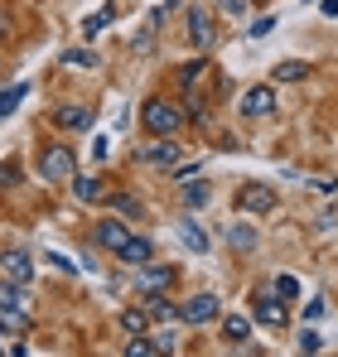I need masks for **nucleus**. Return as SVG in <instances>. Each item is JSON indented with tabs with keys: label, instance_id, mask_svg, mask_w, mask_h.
Listing matches in <instances>:
<instances>
[{
	"label": "nucleus",
	"instance_id": "f257e3e1",
	"mask_svg": "<svg viewBox=\"0 0 338 357\" xmlns=\"http://www.w3.org/2000/svg\"><path fill=\"white\" fill-rule=\"evenodd\" d=\"M140 121H145V130L150 135H179V126H184V112L165 102V97H150L145 107H140Z\"/></svg>",
	"mask_w": 338,
	"mask_h": 357
},
{
	"label": "nucleus",
	"instance_id": "f03ea898",
	"mask_svg": "<svg viewBox=\"0 0 338 357\" xmlns=\"http://www.w3.org/2000/svg\"><path fill=\"white\" fill-rule=\"evenodd\" d=\"M169 285H174V271H169V266H160V261H145V266H135V275H131V290H135L140 299L165 295Z\"/></svg>",
	"mask_w": 338,
	"mask_h": 357
},
{
	"label": "nucleus",
	"instance_id": "7ed1b4c3",
	"mask_svg": "<svg viewBox=\"0 0 338 357\" xmlns=\"http://www.w3.org/2000/svg\"><path fill=\"white\" fill-rule=\"evenodd\" d=\"M39 174L49 178V183H73V174H78L73 150H68V145H49V150L39 155Z\"/></svg>",
	"mask_w": 338,
	"mask_h": 357
},
{
	"label": "nucleus",
	"instance_id": "20e7f679",
	"mask_svg": "<svg viewBox=\"0 0 338 357\" xmlns=\"http://www.w3.org/2000/svg\"><path fill=\"white\" fill-rule=\"evenodd\" d=\"M237 213H247V218L276 213V188H271V183H242V188H237Z\"/></svg>",
	"mask_w": 338,
	"mask_h": 357
},
{
	"label": "nucleus",
	"instance_id": "39448f33",
	"mask_svg": "<svg viewBox=\"0 0 338 357\" xmlns=\"http://www.w3.org/2000/svg\"><path fill=\"white\" fill-rule=\"evenodd\" d=\"M218 309H223L218 295H213V290H203V295H189L184 304H179V319H184V324H193V328H203V324H213V319H218Z\"/></svg>",
	"mask_w": 338,
	"mask_h": 357
},
{
	"label": "nucleus",
	"instance_id": "423d86ee",
	"mask_svg": "<svg viewBox=\"0 0 338 357\" xmlns=\"http://www.w3.org/2000/svg\"><path fill=\"white\" fill-rule=\"evenodd\" d=\"M135 160L150 165V169H174L179 165V145H174V135H155V145L135 150Z\"/></svg>",
	"mask_w": 338,
	"mask_h": 357
},
{
	"label": "nucleus",
	"instance_id": "0eeeda50",
	"mask_svg": "<svg viewBox=\"0 0 338 357\" xmlns=\"http://www.w3.org/2000/svg\"><path fill=\"white\" fill-rule=\"evenodd\" d=\"M251 319L256 324H266V328H285V304L276 290H261V295H251Z\"/></svg>",
	"mask_w": 338,
	"mask_h": 357
},
{
	"label": "nucleus",
	"instance_id": "6e6552de",
	"mask_svg": "<svg viewBox=\"0 0 338 357\" xmlns=\"http://www.w3.org/2000/svg\"><path fill=\"white\" fill-rule=\"evenodd\" d=\"M242 116H251V121H261V116H271L276 112V87H251L247 97H242V107H237Z\"/></svg>",
	"mask_w": 338,
	"mask_h": 357
},
{
	"label": "nucleus",
	"instance_id": "1a4fd4ad",
	"mask_svg": "<svg viewBox=\"0 0 338 357\" xmlns=\"http://www.w3.org/2000/svg\"><path fill=\"white\" fill-rule=\"evenodd\" d=\"M34 328V319L24 314V304H0V333L5 338H24Z\"/></svg>",
	"mask_w": 338,
	"mask_h": 357
},
{
	"label": "nucleus",
	"instance_id": "9d476101",
	"mask_svg": "<svg viewBox=\"0 0 338 357\" xmlns=\"http://www.w3.org/2000/svg\"><path fill=\"white\" fill-rule=\"evenodd\" d=\"M213 20H208V10H198V5H189V44L193 49H208L213 44Z\"/></svg>",
	"mask_w": 338,
	"mask_h": 357
},
{
	"label": "nucleus",
	"instance_id": "9b49d317",
	"mask_svg": "<svg viewBox=\"0 0 338 357\" xmlns=\"http://www.w3.org/2000/svg\"><path fill=\"white\" fill-rule=\"evenodd\" d=\"M54 121H58V130H92L97 107H58Z\"/></svg>",
	"mask_w": 338,
	"mask_h": 357
},
{
	"label": "nucleus",
	"instance_id": "f8f14e48",
	"mask_svg": "<svg viewBox=\"0 0 338 357\" xmlns=\"http://www.w3.org/2000/svg\"><path fill=\"white\" fill-rule=\"evenodd\" d=\"M0 266H5V275H10V280H20V285H29V280H34V261H29V251H20V246H15V251H5V256H0Z\"/></svg>",
	"mask_w": 338,
	"mask_h": 357
},
{
	"label": "nucleus",
	"instance_id": "ddd939ff",
	"mask_svg": "<svg viewBox=\"0 0 338 357\" xmlns=\"http://www.w3.org/2000/svg\"><path fill=\"white\" fill-rule=\"evenodd\" d=\"M116 256H121V261H126V266L135 271V266H145V261H155V241H150V237H126V246H121Z\"/></svg>",
	"mask_w": 338,
	"mask_h": 357
},
{
	"label": "nucleus",
	"instance_id": "4468645a",
	"mask_svg": "<svg viewBox=\"0 0 338 357\" xmlns=\"http://www.w3.org/2000/svg\"><path fill=\"white\" fill-rule=\"evenodd\" d=\"M208 203H213V183H208V178H184V208H189V213H198V208H208Z\"/></svg>",
	"mask_w": 338,
	"mask_h": 357
},
{
	"label": "nucleus",
	"instance_id": "2eb2a0df",
	"mask_svg": "<svg viewBox=\"0 0 338 357\" xmlns=\"http://www.w3.org/2000/svg\"><path fill=\"white\" fill-rule=\"evenodd\" d=\"M126 237H131V227H126V222H116V218L97 222V246H107V251H121V246H126Z\"/></svg>",
	"mask_w": 338,
	"mask_h": 357
},
{
	"label": "nucleus",
	"instance_id": "dca6fc26",
	"mask_svg": "<svg viewBox=\"0 0 338 357\" xmlns=\"http://www.w3.org/2000/svg\"><path fill=\"white\" fill-rule=\"evenodd\" d=\"M73 193H78L82 203H97V198H107V178H97V174H73Z\"/></svg>",
	"mask_w": 338,
	"mask_h": 357
},
{
	"label": "nucleus",
	"instance_id": "f3484780",
	"mask_svg": "<svg viewBox=\"0 0 338 357\" xmlns=\"http://www.w3.org/2000/svg\"><path fill=\"white\" fill-rule=\"evenodd\" d=\"M179 241H184V246H189L193 256H208V232H203L198 222H189V218L179 222Z\"/></svg>",
	"mask_w": 338,
	"mask_h": 357
},
{
	"label": "nucleus",
	"instance_id": "a211bd4d",
	"mask_svg": "<svg viewBox=\"0 0 338 357\" xmlns=\"http://www.w3.org/2000/svg\"><path fill=\"white\" fill-rule=\"evenodd\" d=\"M271 77H276V82H304V77H309V63L304 59H281L271 68Z\"/></svg>",
	"mask_w": 338,
	"mask_h": 357
},
{
	"label": "nucleus",
	"instance_id": "6ab92c4d",
	"mask_svg": "<svg viewBox=\"0 0 338 357\" xmlns=\"http://www.w3.org/2000/svg\"><path fill=\"white\" fill-rule=\"evenodd\" d=\"M112 20H116V5H97V10L82 20V39H97V34H102Z\"/></svg>",
	"mask_w": 338,
	"mask_h": 357
},
{
	"label": "nucleus",
	"instance_id": "aec40b11",
	"mask_svg": "<svg viewBox=\"0 0 338 357\" xmlns=\"http://www.w3.org/2000/svg\"><path fill=\"white\" fill-rule=\"evenodd\" d=\"M223 338L232 343V348H242V343L251 338V324H247V314H227V319H223Z\"/></svg>",
	"mask_w": 338,
	"mask_h": 357
},
{
	"label": "nucleus",
	"instance_id": "412c9836",
	"mask_svg": "<svg viewBox=\"0 0 338 357\" xmlns=\"http://www.w3.org/2000/svg\"><path fill=\"white\" fill-rule=\"evenodd\" d=\"M227 241H232V251H251L256 246V227L251 222H232L227 227Z\"/></svg>",
	"mask_w": 338,
	"mask_h": 357
},
{
	"label": "nucleus",
	"instance_id": "4be33fe9",
	"mask_svg": "<svg viewBox=\"0 0 338 357\" xmlns=\"http://www.w3.org/2000/svg\"><path fill=\"white\" fill-rule=\"evenodd\" d=\"M112 208L121 213V218H145V203L131 198V193H112Z\"/></svg>",
	"mask_w": 338,
	"mask_h": 357
},
{
	"label": "nucleus",
	"instance_id": "5701e85b",
	"mask_svg": "<svg viewBox=\"0 0 338 357\" xmlns=\"http://www.w3.org/2000/svg\"><path fill=\"white\" fill-rule=\"evenodd\" d=\"M121 328L135 338V333H145V328H150V314H145V309H126V314H121Z\"/></svg>",
	"mask_w": 338,
	"mask_h": 357
},
{
	"label": "nucleus",
	"instance_id": "b1692460",
	"mask_svg": "<svg viewBox=\"0 0 338 357\" xmlns=\"http://www.w3.org/2000/svg\"><path fill=\"white\" fill-rule=\"evenodd\" d=\"M24 97H29V87H24V82H15V87H5V92H0V116H10V112H15V107H20Z\"/></svg>",
	"mask_w": 338,
	"mask_h": 357
},
{
	"label": "nucleus",
	"instance_id": "393cba45",
	"mask_svg": "<svg viewBox=\"0 0 338 357\" xmlns=\"http://www.w3.org/2000/svg\"><path fill=\"white\" fill-rule=\"evenodd\" d=\"M63 68H102V63H97L92 49H68V54H63Z\"/></svg>",
	"mask_w": 338,
	"mask_h": 357
},
{
	"label": "nucleus",
	"instance_id": "a878e982",
	"mask_svg": "<svg viewBox=\"0 0 338 357\" xmlns=\"http://www.w3.org/2000/svg\"><path fill=\"white\" fill-rule=\"evenodd\" d=\"M203 73H208V63H184V68H179V82H184V87H189V92H193V87H198V77H203Z\"/></svg>",
	"mask_w": 338,
	"mask_h": 357
},
{
	"label": "nucleus",
	"instance_id": "bb28decb",
	"mask_svg": "<svg viewBox=\"0 0 338 357\" xmlns=\"http://www.w3.org/2000/svg\"><path fill=\"white\" fill-rule=\"evenodd\" d=\"M150 314L155 319H179V304H169L165 295H150Z\"/></svg>",
	"mask_w": 338,
	"mask_h": 357
},
{
	"label": "nucleus",
	"instance_id": "cd10ccee",
	"mask_svg": "<svg viewBox=\"0 0 338 357\" xmlns=\"http://www.w3.org/2000/svg\"><path fill=\"white\" fill-rule=\"evenodd\" d=\"M271 290H276L281 299H295V295H300V280H295V275H276V280H271Z\"/></svg>",
	"mask_w": 338,
	"mask_h": 357
},
{
	"label": "nucleus",
	"instance_id": "c85d7f7f",
	"mask_svg": "<svg viewBox=\"0 0 338 357\" xmlns=\"http://www.w3.org/2000/svg\"><path fill=\"white\" fill-rule=\"evenodd\" d=\"M0 304H24V285H20V280L0 285Z\"/></svg>",
	"mask_w": 338,
	"mask_h": 357
},
{
	"label": "nucleus",
	"instance_id": "c756f323",
	"mask_svg": "<svg viewBox=\"0 0 338 357\" xmlns=\"http://www.w3.org/2000/svg\"><path fill=\"white\" fill-rule=\"evenodd\" d=\"M271 29H276V15H261V20H251V29H247V34H251V39H266Z\"/></svg>",
	"mask_w": 338,
	"mask_h": 357
},
{
	"label": "nucleus",
	"instance_id": "7c9ffc66",
	"mask_svg": "<svg viewBox=\"0 0 338 357\" xmlns=\"http://www.w3.org/2000/svg\"><path fill=\"white\" fill-rule=\"evenodd\" d=\"M309 188H314V193H324V198H334V193H338V178H329V174L319 178V174H314V178H309Z\"/></svg>",
	"mask_w": 338,
	"mask_h": 357
},
{
	"label": "nucleus",
	"instance_id": "2f4dec72",
	"mask_svg": "<svg viewBox=\"0 0 338 357\" xmlns=\"http://www.w3.org/2000/svg\"><path fill=\"white\" fill-rule=\"evenodd\" d=\"M319 348H324V338H319L314 328H304V333H300V353H319Z\"/></svg>",
	"mask_w": 338,
	"mask_h": 357
},
{
	"label": "nucleus",
	"instance_id": "473e14b6",
	"mask_svg": "<svg viewBox=\"0 0 338 357\" xmlns=\"http://www.w3.org/2000/svg\"><path fill=\"white\" fill-rule=\"evenodd\" d=\"M20 183V165H0V188H15Z\"/></svg>",
	"mask_w": 338,
	"mask_h": 357
},
{
	"label": "nucleus",
	"instance_id": "72a5a7b5",
	"mask_svg": "<svg viewBox=\"0 0 338 357\" xmlns=\"http://www.w3.org/2000/svg\"><path fill=\"white\" fill-rule=\"evenodd\" d=\"M150 343H155V353H174V338H169V333H155Z\"/></svg>",
	"mask_w": 338,
	"mask_h": 357
},
{
	"label": "nucleus",
	"instance_id": "f704fd0d",
	"mask_svg": "<svg viewBox=\"0 0 338 357\" xmlns=\"http://www.w3.org/2000/svg\"><path fill=\"white\" fill-rule=\"evenodd\" d=\"M319 314H324V299H309V304H304V319H309V324H314V319H319Z\"/></svg>",
	"mask_w": 338,
	"mask_h": 357
},
{
	"label": "nucleus",
	"instance_id": "c9c22d12",
	"mask_svg": "<svg viewBox=\"0 0 338 357\" xmlns=\"http://www.w3.org/2000/svg\"><path fill=\"white\" fill-rule=\"evenodd\" d=\"M218 5H223L227 15H247V0H218Z\"/></svg>",
	"mask_w": 338,
	"mask_h": 357
},
{
	"label": "nucleus",
	"instance_id": "e433bc0d",
	"mask_svg": "<svg viewBox=\"0 0 338 357\" xmlns=\"http://www.w3.org/2000/svg\"><path fill=\"white\" fill-rule=\"evenodd\" d=\"M5 29H10V20H5V15H0V39H5Z\"/></svg>",
	"mask_w": 338,
	"mask_h": 357
}]
</instances>
